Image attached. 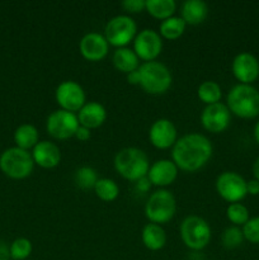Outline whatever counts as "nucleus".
Returning a JSON list of instances; mask_svg holds the SVG:
<instances>
[{"label":"nucleus","instance_id":"1","mask_svg":"<svg viewBox=\"0 0 259 260\" xmlns=\"http://www.w3.org/2000/svg\"><path fill=\"white\" fill-rule=\"evenodd\" d=\"M212 151V144L205 135L188 134L177 140L172 150V160L178 169L193 173L210 161Z\"/></svg>","mask_w":259,"mask_h":260},{"label":"nucleus","instance_id":"2","mask_svg":"<svg viewBox=\"0 0 259 260\" xmlns=\"http://www.w3.org/2000/svg\"><path fill=\"white\" fill-rule=\"evenodd\" d=\"M226 107L239 118H255L259 116V90L253 85L238 84L229 91Z\"/></svg>","mask_w":259,"mask_h":260},{"label":"nucleus","instance_id":"3","mask_svg":"<svg viewBox=\"0 0 259 260\" xmlns=\"http://www.w3.org/2000/svg\"><path fill=\"white\" fill-rule=\"evenodd\" d=\"M114 169L130 182H139L147 177L150 161L147 155L137 147H124L114 156Z\"/></svg>","mask_w":259,"mask_h":260},{"label":"nucleus","instance_id":"4","mask_svg":"<svg viewBox=\"0 0 259 260\" xmlns=\"http://www.w3.org/2000/svg\"><path fill=\"white\" fill-rule=\"evenodd\" d=\"M137 73L140 79L139 85L149 94H164L172 86V73L164 63L159 61L141 63Z\"/></svg>","mask_w":259,"mask_h":260},{"label":"nucleus","instance_id":"5","mask_svg":"<svg viewBox=\"0 0 259 260\" xmlns=\"http://www.w3.org/2000/svg\"><path fill=\"white\" fill-rule=\"evenodd\" d=\"M35 168L32 154L19 147H9L0 155V170L12 179H25Z\"/></svg>","mask_w":259,"mask_h":260},{"label":"nucleus","instance_id":"6","mask_svg":"<svg viewBox=\"0 0 259 260\" xmlns=\"http://www.w3.org/2000/svg\"><path fill=\"white\" fill-rule=\"evenodd\" d=\"M180 239L190 250H202L210 244L212 231L205 218L200 216H188L179 228Z\"/></svg>","mask_w":259,"mask_h":260},{"label":"nucleus","instance_id":"7","mask_svg":"<svg viewBox=\"0 0 259 260\" xmlns=\"http://www.w3.org/2000/svg\"><path fill=\"white\" fill-rule=\"evenodd\" d=\"M177 211V202L172 192L157 189L152 193L145 205V216L151 223L163 225L173 220Z\"/></svg>","mask_w":259,"mask_h":260},{"label":"nucleus","instance_id":"8","mask_svg":"<svg viewBox=\"0 0 259 260\" xmlns=\"http://www.w3.org/2000/svg\"><path fill=\"white\" fill-rule=\"evenodd\" d=\"M136 36V22L126 14L116 15L109 19L104 28V37H106L108 45L114 46L117 48L127 47L130 43L134 42Z\"/></svg>","mask_w":259,"mask_h":260},{"label":"nucleus","instance_id":"9","mask_svg":"<svg viewBox=\"0 0 259 260\" xmlns=\"http://www.w3.org/2000/svg\"><path fill=\"white\" fill-rule=\"evenodd\" d=\"M78 114L71 112L57 109L53 111L46 121V129L48 135L56 140H68L75 136L79 128Z\"/></svg>","mask_w":259,"mask_h":260},{"label":"nucleus","instance_id":"10","mask_svg":"<svg viewBox=\"0 0 259 260\" xmlns=\"http://www.w3.org/2000/svg\"><path fill=\"white\" fill-rule=\"evenodd\" d=\"M216 192L226 202L239 203L246 197V180L235 172H223L216 179Z\"/></svg>","mask_w":259,"mask_h":260},{"label":"nucleus","instance_id":"11","mask_svg":"<svg viewBox=\"0 0 259 260\" xmlns=\"http://www.w3.org/2000/svg\"><path fill=\"white\" fill-rule=\"evenodd\" d=\"M55 99L63 111L75 113L86 103V95L83 86L73 80H65L56 88Z\"/></svg>","mask_w":259,"mask_h":260},{"label":"nucleus","instance_id":"12","mask_svg":"<svg viewBox=\"0 0 259 260\" xmlns=\"http://www.w3.org/2000/svg\"><path fill=\"white\" fill-rule=\"evenodd\" d=\"M163 38L154 29H142L134 40V51L140 60L145 62L155 61L161 53Z\"/></svg>","mask_w":259,"mask_h":260},{"label":"nucleus","instance_id":"13","mask_svg":"<svg viewBox=\"0 0 259 260\" xmlns=\"http://www.w3.org/2000/svg\"><path fill=\"white\" fill-rule=\"evenodd\" d=\"M231 113L226 104L216 103L206 106L201 113V123L211 134H221L230 126Z\"/></svg>","mask_w":259,"mask_h":260},{"label":"nucleus","instance_id":"14","mask_svg":"<svg viewBox=\"0 0 259 260\" xmlns=\"http://www.w3.org/2000/svg\"><path fill=\"white\" fill-rule=\"evenodd\" d=\"M231 71L236 80L240 81V84L251 85V83H254L259 78L258 58L249 52L239 53L234 57Z\"/></svg>","mask_w":259,"mask_h":260},{"label":"nucleus","instance_id":"15","mask_svg":"<svg viewBox=\"0 0 259 260\" xmlns=\"http://www.w3.org/2000/svg\"><path fill=\"white\" fill-rule=\"evenodd\" d=\"M149 140L154 147L159 150L170 149L177 142V127L170 119L159 118L149 129Z\"/></svg>","mask_w":259,"mask_h":260},{"label":"nucleus","instance_id":"16","mask_svg":"<svg viewBox=\"0 0 259 260\" xmlns=\"http://www.w3.org/2000/svg\"><path fill=\"white\" fill-rule=\"evenodd\" d=\"M79 51L85 60L96 62L108 55L109 45L104 35L96 32H89L79 42Z\"/></svg>","mask_w":259,"mask_h":260},{"label":"nucleus","instance_id":"17","mask_svg":"<svg viewBox=\"0 0 259 260\" xmlns=\"http://www.w3.org/2000/svg\"><path fill=\"white\" fill-rule=\"evenodd\" d=\"M178 167L173 160L160 159L150 165L147 179L150 180L151 185L159 187L164 189V187L173 184L178 177Z\"/></svg>","mask_w":259,"mask_h":260},{"label":"nucleus","instance_id":"18","mask_svg":"<svg viewBox=\"0 0 259 260\" xmlns=\"http://www.w3.org/2000/svg\"><path fill=\"white\" fill-rule=\"evenodd\" d=\"M32 157L35 164L43 169H53L61 161V150L55 142L45 140L40 141L32 150Z\"/></svg>","mask_w":259,"mask_h":260},{"label":"nucleus","instance_id":"19","mask_svg":"<svg viewBox=\"0 0 259 260\" xmlns=\"http://www.w3.org/2000/svg\"><path fill=\"white\" fill-rule=\"evenodd\" d=\"M78 119L80 126L89 129L101 127L107 119V111L98 102H88L78 112Z\"/></svg>","mask_w":259,"mask_h":260},{"label":"nucleus","instance_id":"20","mask_svg":"<svg viewBox=\"0 0 259 260\" xmlns=\"http://www.w3.org/2000/svg\"><path fill=\"white\" fill-rule=\"evenodd\" d=\"M183 20L185 24L197 25L205 22L208 15V7L202 0H187L183 3L182 10H180Z\"/></svg>","mask_w":259,"mask_h":260},{"label":"nucleus","instance_id":"21","mask_svg":"<svg viewBox=\"0 0 259 260\" xmlns=\"http://www.w3.org/2000/svg\"><path fill=\"white\" fill-rule=\"evenodd\" d=\"M141 240L145 248L151 251L161 250L167 244V234L161 225L149 222L144 226L141 233Z\"/></svg>","mask_w":259,"mask_h":260},{"label":"nucleus","instance_id":"22","mask_svg":"<svg viewBox=\"0 0 259 260\" xmlns=\"http://www.w3.org/2000/svg\"><path fill=\"white\" fill-rule=\"evenodd\" d=\"M112 61H113L114 68L126 75L139 70L140 68V58L137 57L135 51L128 47L117 48L113 53Z\"/></svg>","mask_w":259,"mask_h":260},{"label":"nucleus","instance_id":"23","mask_svg":"<svg viewBox=\"0 0 259 260\" xmlns=\"http://www.w3.org/2000/svg\"><path fill=\"white\" fill-rule=\"evenodd\" d=\"M14 142L17 147L25 150V151L30 149L33 150V147L40 142L38 129L33 124L29 123L20 124L14 132Z\"/></svg>","mask_w":259,"mask_h":260},{"label":"nucleus","instance_id":"24","mask_svg":"<svg viewBox=\"0 0 259 260\" xmlns=\"http://www.w3.org/2000/svg\"><path fill=\"white\" fill-rule=\"evenodd\" d=\"M145 10L152 18L163 22L174 15L177 10V3L174 0H146Z\"/></svg>","mask_w":259,"mask_h":260},{"label":"nucleus","instance_id":"25","mask_svg":"<svg viewBox=\"0 0 259 260\" xmlns=\"http://www.w3.org/2000/svg\"><path fill=\"white\" fill-rule=\"evenodd\" d=\"M185 27H187V24H185V22L182 18L173 15V17L168 18V19L163 20L160 23L159 35L160 37L165 38L168 41H175L179 37H182L185 30Z\"/></svg>","mask_w":259,"mask_h":260},{"label":"nucleus","instance_id":"26","mask_svg":"<svg viewBox=\"0 0 259 260\" xmlns=\"http://www.w3.org/2000/svg\"><path fill=\"white\" fill-rule=\"evenodd\" d=\"M94 193L103 202H113L119 196V187L113 179L109 178H99L94 187Z\"/></svg>","mask_w":259,"mask_h":260},{"label":"nucleus","instance_id":"27","mask_svg":"<svg viewBox=\"0 0 259 260\" xmlns=\"http://www.w3.org/2000/svg\"><path fill=\"white\" fill-rule=\"evenodd\" d=\"M197 95L201 102L206 104V106H211V104L220 103L221 96H222V90L221 86L218 85L216 81H203L200 86H198Z\"/></svg>","mask_w":259,"mask_h":260},{"label":"nucleus","instance_id":"28","mask_svg":"<svg viewBox=\"0 0 259 260\" xmlns=\"http://www.w3.org/2000/svg\"><path fill=\"white\" fill-rule=\"evenodd\" d=\"M74 180L81 189H94L99 178L95 169L91 167H81L75 172Z\"/></svg>","mask_w":259,"mask_h":260},{"label":"nucleus","instance_id":"29","mask_svg":"<svg viewBox=\"0 0 259 260\" xmlns=\"http://www.w3.org/2000/svg\"><path fill=\"white\" fill-rule=\"evenodd\" d=\"M33 246L30 240L25 238H18L10 244V258L13 260H27L30 256Z\"/></svg>","mask_w":259,"mask_h":260},{"label":"nucleus","instance_id":"30","mask_svg":"<svg viewBox=\"0 0 259 260\" xmlns=\"http://www.w3.org/2000/svg\"><path fill=\"white\" fill-rule=\"evenodd\" d=\"M226 217L234 226H244L249 221V211L244 205L231 203L226 208Z\"/></svg>","mask_w":259,"mask_h":260},{"label":"nucleus","instance_id":"31","mask_svg":"<svg viewBox=\"0 0 259 260\" xmlns=\"http://www.w3.org/2000/svg\"><path fill=\"white\" fill-rule=\"evenodd\" d=\"M244 235L243 230L238 226H230L225 229V231L221 235V243L226 249H235L243 244Z\"/></svg>","mask_w":259,"mask_h":260},{"label":"nucleus","instance_id":"32","mask_svg":"<svg viewBox=\"0 0 259 260\" xmlns=\"http://www.w3.org/2000/svg\"><path fill=\"white\" fill-rule=\"evenodd\" d=\"M241 230H243L245 240L251 244H259V217L249 218V221L243 226Z\"/></svg>","mask_w":259,"mask_h":260},{"label":"nucleus","instance_id":"33","mask_svg":"<svg viewBox=\"0 0 259 260\" xmlns=\"http://www.w3.org/2000/svg\"><path fill=\"white\" fill-rule=\"evenodd\" d=\"M122 8L128 13H140L145 10L146 0H124L121 3Z\"/></svg>","mask_w":259,"mask_h":260},{"label":"nucleus","instance_id":"34","mask_svg":"<svg viewBox=\"0 0 259 260\" xmlns=\"http://www.w3.org/2000/svg\"><path fill=\"white\" fill-rule=\"evenodd\" d=\"M74 137H76V139L81 142L89 141L91 137V129L86 128V127H84V126H79V128L76 129V134Z\"/></svg>","mask_w":259,"mask_h":260},{"label":"nucleus","instance_id":"35","mask_svg":"<svg viewBox=\"0 0 259 260\" xmlns=\"http://www.w3.org/2000/svg\"><path fill=\"white\" fill-rule=\"evenodd\" d=\"M246 192L248 194L258 196L259 194V180L251 179L246 182Z\"/></svg>","mask_w":259,"mask_h":260},{"label":"nucleus","instance_id":"36","mask_svg":"<svg viewBox=\"0 0 259 260\" xmlns=\"http://www.w3.org/2000/svg\"><path fill=\"white\" fill-rule=\"evenodd\" d=\"M136 187L140 192L146 193L147 190L150 189V187H151V183H150V180L147 179V177H145L142 178V179H140L139 182H136Z\"/></svg>","mask_w":259,"mask_h":260},{"label":"nucleus","instance_id":"37","mask_svg":"<svg viewBox=\"0 0 259 260\" xmlns=\"http://www.w3.org/2000/svg\"><path fill=\"white\" fill-rule=\"evenodd\" d=\"M9 259H10L9 246H8L4 241L0 240V260H9Z\"/></svg>","mask_w":259,"mask_h":260},{"label":"nucleus","instance_id":"38","mask_svg":"<svg viewBox=\"0 0 259 260\" xmlns=\"http://www.w3.org/2000/svg\"><path fill=\"white\" fill-rule=\"evenodd\" d=\"M127 81H128L130 84H132V85H139L140 79H139V73H137V70L127 75Z\"/></svg>","mask_w":259,"mask_h":260},{"label":"nucleus","instance_id":"39","mask_svg":"<svg viewBox=\"0 0 259 260\" xmlns=\"http://www.w3.org/2000/svg\"><path fill=\"white\" fill-rule=\"evenodd\" d=\"M251 169H253V175H254V179L259 180V156L256 157V160H255V161H254V164H253V168H251Z\"/></svg>","mask_w":259,"mask_h":260},{"label":"nucleus","instance_id":"40","mask_svg":"<svg viewBox=\"0 0 259 260\" xmlns=\"http://www.w3.org/2000/svg\"><path fill=\"white\" fill-rule=\"evenodd\" d=\"M254 139L259 144V121L255 123V127H254Z\"/></svg>","mask_w":259,"mask_h":260},{"label":"nucleus","instance_id":"41","mask_svg":"<svg viewBox=\"0 0 259 260\" xmlns=\"http://www.w3.org/2000/svg\"><path fill=\"white\" fill-rule=\"evenodd\" d=\"M27 260H28V259H27Z\"/></svg>","mask_w":259,"mask_h":260}]
</instances>
